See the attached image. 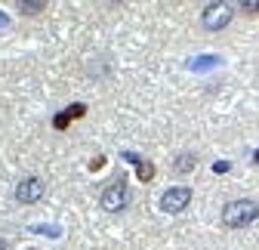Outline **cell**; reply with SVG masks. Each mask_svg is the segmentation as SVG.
Returning <instances> with one entry per match:
<instances>
[{"instance_id":"3","label":"cell","mask_w":259,"mask_h":250,"mask_svg":"<svg viewBox=\"0 0 259 250\" xmlns=\"http://www.w3.org/2000/svg\"><path fill=\"white\" fill-rule=\"evenodd\" d=\"M235 19V4H225V0H216V4H207L201 13V25L207 31H222L229 28Z\"/></svg>"},{"instance_id":"5","label":"cell","mask_w":259,"mask_h":250,"mask_svg":"<svg viewBox=\"0 0 259 250\" xmlns=\"http://www.w3.org/2000/svg\"><path fill=\"white\" fill-rule=\"evenodd\" d=\"M44 192H47V185H44L40 176H25L16 185V201L19 204H37L44 198Z\"/></svg>"},{"instance_id":"13","label":"cell","mask_w":259,"mask_h":250,"mask_svg":"<svg viewBox=\"0 0 259 250\" xmlns=\"http://www.w3.org/2000/svg\"><path fill=\"white\" fill-rule=\"evenodd\" d=\"M7 25H10V16H7V13H0V28H7Z\"/></svg>"},{"instance_id":"6","label":"cell","mask_w":259,"mask_h":250,"mask_svg":"<svg viewBox=\"0 0 259 250\" xmlns=\"http://www.w3.org/2000/svg\"><path fill=\"white\" fill-rule=\"evenodd\" d=\"M83 114H87V105H83V102H74L71 108H65V111H59V114L53 117V127H56V130H65L71 120H77V117H83Z\"/></svg>"},{"instance_id":"1","label":"cell","mask_w":259,"mask_h":250,"mask_svg":"<svg viewBox=\"0 0 259 250\" xmlns=\"http://www.w3.org/2000/svg\"><path fill=\"white\" fill-rule=\"evenodd\" d=\"M259 220V201L253 198H235L222 207V223L229 229H247Z\"/></svg>"},{"instance_id":"9","label":"cell","mask_w":259,"mask_h":250,"mask_svg":"<svg viewBox=\"0 0 259 250\" xmlns=\"http://www.w3.org/2000/svg\"><path fill=\"white\" fill-rule=\"evenodd\" d=\"M194 167H198V154H191V151H182L176 158V164H173L176 173H191Z\"/></svg>"},{"instance_id":"10","label":"cell","mask_w":259,"mask_h":250,"mask_svg":"<svg viewBox=\"0 0 259 250\" xmlns=\"http://www.w3.org/2000/svg\"><path fill=\"white\" fill-rule=\"evenodd\" d=\"M44 0H22L19 4V13H25V16H37V13H44Z\"/></svg>"},{"instance_id":"2","label":"cell","mask_w":259,"mask_h":250,"mask_svg":"<svg viewBox=\"0 0 259 250\" xmlns=\"http://www.w3.org/2000/svg\"><path fill=\"white\" fill-rule=\"evenodd\" d=\"M99 204H102L105 213H120V210H126V204H130V185H126L123 176H117L114 182L105 185L102 195H99Z\"/></svg>"},{"instance_id":"4","label":"cell","mask_w":259,"mask_h":250,"mask_svg":"<svg viewBox=\"0 0 259 250\" xmlns=\"http://www.w3.org/2000/svg\"><path fill=\"white\" fill-rule=\"evenodd\" d=\"M191 204V189L188 185H173L160 195V210L164 213H182L185 207Z\"/></svg>"},{"instance_id":"14","label":"cell","mask_w":259,"mask_h":250,"mask_svg":"<svg viewBox=\"0 0 259 250\" xmlns=\"http://www.w3.org/2000/svg\"><path fill=\"white\" fill-rule=\"evenodd\" d=\"M0 250H7V241H4V238H0Z\"/></svg>"},{"instance_id":"12","label":"cell","mask_w":259,"mask_h":250,"mask_svg":"<svg viewBox=\"0 0 259 250\" xmlns=\"http://www.w3.org/2000/svg\"><path fill=\"white\" fill-rule=\"evenodd\" d=\"M229 167H232L229 161H216V164H213V173H229Z\"/></svg>"},{"instance_id":"8","label":"cell","mask_w":259,"mask_h":250,"mask_svg":"<svg viewBox=\"0 0 259 250\" xmlns=\"http://www.w3.org/2000/svg\"><path fill=\"white\" fill-rule=\"evenodd\" d=\"M216 65H222L219 56H198V59H188V68H191V71H210V68H216Z\"/></svg>"},{"instance_id":"7","label":"cell","mask_w":259,"mask_h":250,"mask_svg":"<svg viewBox=\"0 0 259 250\" xmlns=\"http://www.w3.org/2000/svg\"><path fill=\"white\" fill-rule=\"evenodd\" d=\"M123 161H130V164L136 167V173H139L142 182H151V179H154V164L145 161V158H139L136 151H123Z\"/></svg>"},{"instance_id":"15","label":"cell","mask_w":259,"mask_h":250,"mask_svg":"<svg viewBox=\"0 0 259 250\" xmlns=\"http://www.w3.org/2000/svg\"><path fill=\"white\" fill-rule=\"evenodd\" d=\"M253 161H256V164H259V151H256V154H253Z\"/></svg>"},{"instance_id":"11","label":"cell","mask_w":259,"mask_h":250,"mask_svg":"<svg viewBox=\"0 0 259 250\" xmlns=\"http://www.w3.org/2000/svg\"><path fill=\"white\" fill-rule=\"evenodd\" d=\"M241 10L250 16H259V0H247V4H241Z\"/></svg>"}]
</instances>
